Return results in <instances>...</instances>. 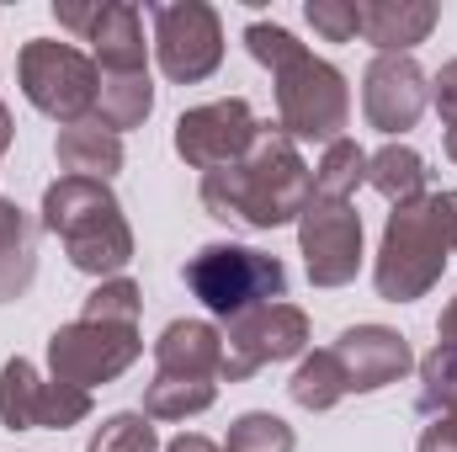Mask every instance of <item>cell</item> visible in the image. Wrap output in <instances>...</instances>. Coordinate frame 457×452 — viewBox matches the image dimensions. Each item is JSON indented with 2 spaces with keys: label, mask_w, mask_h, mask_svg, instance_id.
<instances>
[{
  "label": "cell",
  "mask_w": 457,
  "mask_h": 452,
  "mask_svg": "<svg viewBox=\"0 0 457 452\" xmlns=\"http://www.w3.org/2000/svg\"><path fill=\"white\" fill-rule=\"evenodd\" d=\"M287 394H293V405H303V410H336L345 394V372L341 362H336V351L325 346V351H314V356H303L298 362V372H293V383H287Z\"/></svg>",
  "instance_id": "obj_23"
},
{
  "label": "cell",
  "mask_w": 457,
  "mask_h": 452,
  "mask_svg": "<svg viewBox=\"0 0 457 452\" xmlns=\"http://www.w3.org/2000/svg\"><path fill=\"white\" fill-rule=\"evenodd\" d=\"M154 21V59L165 80L197 86L224 64V21L203 0H176V5H144Z\"/></svg>",
  "instance_id": "obj_8"
},
{
  "label": "cell",
  "mask_w": 457,
  "mask_h": 452,
  "mask_svg": "<svg viewBox=\"0 0 457 452\" xmlns=\"http://www.w3.org/2000/svg\"><path fill=\"white\" fill-rule=\"evenodd\" d=\"M149 113H154L149 70H138V75H102V86H96V122H107L112 133H128Z\"/></svg>",
  "instance_id": "obj_21"
},
{
  "label": "cell",
  "mask_w": 457,
  "mask_h": 452,
  "mask_svg": "<svg viewBox=\"0 0 457 452\" xmlns=\"http://www.w3.org/2000/svg\"><path fill=\"white\" fill-rule=\"evenodd\" d=\"M32 277H37V224L11 197H0V304L21 298Z\"/></svg>",
  "instance_id": "obj_19"
},
{
  "label": "cell",
  "mask_w": 457,
  "mask_h": 452,
  "mask_svg": "<svg viewBox=\"0 0 457 452\" xmlns=\"http://www.w3.org/2000/svg\"><path fill=\"white\" fill-rule=\"evenodd\" d=\"M86 452H160V437H154V421L144 410H117L96 426Z\"/></svg>",
  "instance_id": "obj_27"
},
{
  "label": "cell",
  "mask_w": 457,
  "mask_h": 452,
  "mask_svg": "<svg viewBox=\"0 0 457 452\" xmlns=\"http://www.w3.org/2000/svg\"><path fill=\"white\" fill-rule=\"evenodd\" d=\"M165 452H224L219 442H208V437H197V431H187V437H176Z\"/></svg>",
  "instance_id": "obj_35"
},
{
  "label": "cell",
  "mask_w": 457,
  "mask_h": 452,
  "mask_svg": "<svg viewBox=\"0 0 457 452\" xmlns=\"http://www.w3.org/2000/svg\"><path fill=\"white\" fill-rule=\"evenodd\" d=\"M415 452H457V405L442 410V415H431V426L420 431V448Z\"/></svg>",
  "instance_id": "obj_32"
},
{
  "label": "cell",
  "mask_w": 457,
  "mask_h": 452,
  "mask_svg": "<svg viewBox=\"0 0 457 452\" xmlns=\"http://www.w3.org/2000/svg\"><path fill=\"white\" fill-rule=\"evenodd\" d=\"M245 48H250V59H255V64H266L271 75H277V70H287L298 54H309V48H303L287 27H277V21H250V27H245Z\"/></svg>",
  "instance_id": "obj_29"
},
{
  "label": "cell",
  "mask_w": 457,
  "mask_h": 452,
  "mask_svg": "<svg viewBox=\"0 0 457 452\" xmlns=\"http://www.w3.org/2000/svg\"><path fill=\"white\" fill-rule=\"evenodd\" d=\"M431 102V80L415 64V54H378L361 75V113L378 133H404L415 128Z\"/></svg>",
  "instance_id": "obj_13"
},
{
  "label": "cell",
  "mask_w": 457,
  "mask_h": 452,
  "mask_svg": "<svg viewBox=\"0 0 457 452\" xmlns=\"http://www.w3.org/2000/svg\"><path fill=\"white\" fill-rule=\"evenodd\" d=\"M303 16H309V27H314L325 43H351V38H361V0H309Z\"/></svg>",
  "instance_id": "obj_30"
},
{
  "label": "cell",
  "mask_w": 457,
  "mask_h": 452,
  "mask_svg": "<svg viewBox=\"0 0 457 452\" xmlns=\"http://www.w3.org/2000/svg\"><path fill=\"white\" fill-rule=\"evenodd\" d=\"M271 80H277V128L293 144L298 138H320V144L341 138V128L351 122V91H345V75L330 59L298 54Z\"/></svg>",
  "instance_id": "obj_6"
},
{
  "label": "cell",
  "mask_w": 457,
  "mask_h": 452,
  "mask_svg": "<svg viewBox=\"0 0 457 452\" xmlns=\"http://www.w3.org/2000/svg\"><path fill=\"white\" fill-rule=\"evenodd\" d=\"M330 351H336V362H341L351 394H378V389L399 383V378L415 367L410 340L399 336V331H388V325H351Z\"/></svg>",
  "instance_id": "obj_14"
},
{
  "label": "cell",
  "mask_w": 457,
  "mask_h": 452,
  "mask_svg": "<svg viewBox=\"0 0 457 452\" xmlns=\"http://www.w3.org/2000/svg\"><path fill=\"white\" fill-rule=\"evenodd\" d=\"M187 288L208 314L234 320L255 304L287 298V266L266 250H250V245H203L187 261Z\"/></svg>",
  "instance_id": "obj_4"
},
{
  "label": "cell",
  "mask_w": 457,
  "mask_h": 452,
  "mask_svg": "<svg viewBox=\"0 0 457 452\" xmlns=\"http://www.w3.org/2000/svg\"><path fill=\"white\" fill-rule=\"evenodd\" d=\"M144 356L138 325H117V320H70L48 336V367L54 383H70L80 394H91L96 383L122 378L133 362Z\"/></svg>",
  "instance_id": "obj_7"
},
{
  "label": "cell",
  "mask_w": 457,
  "mask_h": 452,
  "mask_svg": "<svg viewBox=\"0 0 457 452\" xmlns=\"http://www.w3.org/2000/svg\"><path fill=\"white\" fill-rule=\"evenodd\" d=\"M54 16H59V27L91 38V27H96V16H102V0H91V5H54Z\"/></svg>",
  "instance_id": "obj_33"
},
{
  "label": "cell",
  "mask_w": 457,
  "mask_h": 452,
  "mask_svg": "<svg viewBox=\"0 0 457 452\" xmlns=\"http://www.w3.org/2000/svg\"><path fill=\"white\" fill-rule=\"evenodd\" d=\"M367 181V149L356 138H336L325 144V160L314 165V197H330V203H351L356 187Z\"/></svg>",
  "instance_id": "obj_24"
},
{
  "label": "cell",
  "mask_w": 457,
  "mask_h": 452,
  "mask_svg": "<svg viewBox=\"0 0 457 452\" xmlns=\"http://www.w3.org/2000/svg\"><path fill=\"white\" fill-rule=\"evenodd\" d=\"M442 11L431 0H361V38L378 54H410L431 38Z\"/></svg>",
  "instance_id": "obj_17"
},
{
  "label": "cell",
  "mask_w": 457,
  "mask_h": 452,
  "mask_svg": "<svg viewBox=\"0 0 457 452\" xmlns=\"http://www.w3.org/2000/svg\"><path fill=\"white\" fill-rule=\"evenodd\" d=\"M453 197L447 192H426L420 203H404L388 213L383 224V245L372 261V288L388 304H415L426 298L453 255Z\"/></svg>",
  "instance_id": "obj_2"
},
{
  "label": "cell",
  "mask_w": 457,
  "mask_h": 452,
  "mask_svg": "<svg viewBox=\"0 0 457 452\" xmlns=\"http://www.w3.org/2000/svg\"><path fill=\"white\" fill-rule=\"evenodd\" d=\"M91 415V394L43 378L27 356L0 367V426L5 431H64Z\"/></svg>",
  "instance_id": "obj_11"
},
{
  "label": "cell",
  "mask_w": 457,
  "mask_h": 452,
  "mask_svg": "<svg viewBox=\"0 0 457 452\" xmlns=\"http://www.w3.org/2000/svg\"><path fill=\"white\" fill-rule=\"evenodd\" d=\"M415 405H420L426 421L457 405V351L436 346V351L420 356V394H415Z\"/></svg>",
  "instance_id": "obj_26"
},
{
  "label": "cell",
  "mask_w": 457,
  "mask_h": 452,
  "mask_svg": "<svg viewBox=\"0 0 457 452\" xmlns=\"http://www.w3.org/2000/svg\"><path fill=\"white\" fill-rule=\"evenodd\" d=\"M453 197V224H457V192H447ZM453 250H457V234H453Z\"/></svg>",
  "instance_id": "obj_38"
},
{
  "label": "cell",
  "mask_w": 457,
  "mask_h": 452,
  "mask_svg": "<svg viewBox=\"0 0 457 452\" xmlns=\"http://www.w3.org/2000/svg\"><path fill=\"white\" fill-rule=\"evenodd\" d=\"M5 149H11V113H5V102H0V160H5Z\"/></svg>",
  "instance_id": "obj_36"
},
{
  "label": "cell",
  "mask_w": 457,
  "mask_h": 452,
  "mask_svg": "<svg viewBox=\"0 0 457 452\" xmlns=\"http://www.w3.org/2000/svg\"><path fill=\"white\" fill-rule=\"evenodd\" d=\"M154 372L170 378H224V331L208 320H170L154 340Z\"/></svg>",
  "instance_id": "obj_15"
},
{
  "label": "cell",
  "mask_w": 457,
  "mask_h": 452,
  "mask_svg": "<svg viewBox=\"0 0 457 452\" xmlns=\"http://www.w3.org/2000/svg\"><path fill=\"white\" fill-rule=\"evenodd\" d=\"M431 102H436L442 122L457 128V59H447V64L436 70V80H431Z\"/></svg>",
  "instance_id": "obj_31"
},
{
  "label": "cell",
  "mask_w": 457,
  "mask_h": 452,
  "mask_svg": "<svg viewBox=\"0 0 457 452\" xmlns=\"http://www.w3.org/2000/svg\"><path fill=\"white\" fill-rule=\"evenodd\" d=\"M138 309H144V293H138V282H128V277H107V282H96V293L86 298V320H117V325H138Z\"/></svg>",
  "instance_id": "obj_28"
},
{
  "label": "cell",
  "mask_w": 457,
  "mask_h": 452,
  "mask_svg": "<svg viewBox=\"0 0 457 452\" xmlns=\"http://www.w3.org/2000/svg\"><path fill=\"white\" fill-rule=\"evenodd\" d=\"M43 229L59 234L70 266L86 277L107 282V277H122V266L133 261V229H128L122 203L112 197L107 181L59 176L43 192Z\"/></svg>",
  "instance_id": "obj_3"
},
{
  "label": "cell",
  "mask_w": 457,
  "mask_h": 452,
  "mask_svg": "<svg viewBox=\"0 0 457 452\" xmlns=\"http://www.w3.org/2000/svg\"><path fill=\"white\" fill-rule=\"evenodd\" d=\"M213 399H219V383L213 378H170V372H154V383L144 389V415L149 421H187V415H203Z\"/></svg>",
  "instance_id": "obj_22"
},
{
  "label": "cell",
  "mask_w": 457,
  "mask_h": 452,
  "mask_svg": "<svg viewBox=\"0 0 457 452\" xmlns=\"http://www.w3.org/2000/svg\"><path fill=\"white\" fill-rule=\"evenodd\" d=\"M447 160L457 165V128H447Z\"/></svg>",
  "instance_id": "obj_37"
},
{
  "label": "cell",
  "mask_w": 457,
  "mask_h": 452,
  "mask_svg": "<svg viewBox=\"0 0 457 452\" xmlns=\"http://www.w3.org/2000/svg\"><path fill=\"white\" fill-rule=\"evenodd\" d=\"M16 80H21V96L54 122H86L96 117V59L80 54L75 43H54V38H32L16 59Z\"/></svg>",
  "instance_id": "obj_5"
},
{
  "label": "cell",
  "mask_w": 457,
  "mask_h": 452,
  "mask_svg": "<svg viewBox=\"0 0 457 452\" xmlns=\"http://www.w3.org/2000/svg\"><path fill=\"white\" fill-rule=\"evenodd\" d=\"M303 346H309V314L298 304H287V298L255 304V309L224 320V378L245 383L271 362L303 356Z\"/></svg>",
  "instance_id": "obj_9"
},
{
  "label": "cell",
  "mask_w": 457,
  "mask_h": 452,
  "mask_svg": "<svg viewBox=\"0 0 457 452\" xmlns=\"http://www.w3.org/2000/svg\"><path fill=\"white\" fill-rule=\"evenodd\" d=\"M298 250L314 288H345L361 266V213L351 203L309 197L298 213Z\"/></svg>",
  "instance_id": "obj_12"
},
{
  "label": "cell",
  "mask_w": 457,
  "mask_h": 452,
  "mask_svg": "<svg viewBox=\"0 0 457 452\" xmlns=\"http://www.w3.org/2000/svg\"><path fill=\"white\" fill-rule=\"evenodd\" d=\"M426 181H431V171H426V160L410 144H383L378 155H367V187L383 192L394 208L420 203L426 197Z\"/></svg>",
  "instance_id": "obj_20"
},
{
  "label": "cell",
  "mask_w": 457,
  "mask_h": 452,
  "mask_svg": "<svg viewBox=\"0 0 457 452\" xmlns=\"http://www.w3.org/2000/svg\"><path fill=\"white\" fill-rule=\"evenodd\" d=\"M436 336H442V346H447V351H457V298L442 309V320H436Z\"/></svg>",
  "instance_id": "obj_34"
},
{
  "label": "cell",
  "mask_w": 457,
  "mask_h": 452,
  "mask_svg": "<svg viewBox=\"0 0 457 452\" xmlns=\"http://www.w3.org/2000/svg\"><path fill=\"white\" fill-rule=\"evenodd\" d=\"M314 197V171L303 165L298 144L282 128H261L255 149L203 176V208L224 224H245V229H277V224H298V213Z\"/></svg>",
  "instance_id": "obj_1"
},
{
  "label": "cell",
  "mask_w": 457,
  "mask_h": 452,
  "mask_svg": "<svg viewBox=\"0 0 457 452\" xmlns=\"http://www.w3.org/2000/svg\"><path fill=\"white\" fill-rule=\"evenodd\" d=\"M54 155H59L64 176L107 181V176H117V171H122V133H112V128H107V122H96V117H86V122L59 128Z\"/></svg>",
  "instance_id": "obj_18"
},
{
  "label": "cell",
  "mask_w": 457,
  "mask_h": 452,
  "mask_svg": "<svg viewBox=\"0 0 457 452\" xmlns=\"http://www.w3.org/2000/svg\"><path fill=\"white\" fill-rule=\"evenodd\" d=\"M293 448H298L293 426H287L282 415H271V410L239 415V421L228 426V442H224V452H293Z\"/></svg>",
  "instance_id": "obj_25"
},
{
  "label": "cell",
  "mask_w": 457,
  "mask_h": 452,
  "mask_svg": "<svg viewBox=\"0 0 457 452\" xmlns=\"http://www.w3.org/2000/svg\"><path fill=\"white\" fill-rule=\"evenodd\" d=\"M91 59L96 75H138L149 70V43H144V11L128 0H102V16L91 27Z\"/></svg>",
  "instance_id": "obj_16"
},
{
  "label": "cell",
  "mask_w": 457,
  "mask_h": 452,
  "mask_svg": "<svg viewBox=\"0 0 457 452\" xmlns=\"http://www.w3.org/2000/svg\"><path fill=\"white\" fill-rule=\"evenodd\" d=\"M261 117L255 107L245 102V96H224V102H208V107H192V113L176 117V133H170V144H176V155L192 165V171H224V165H239L250 149H255V138H261Z\"/></svg>",
  "instance_id": "obj_10"
}]
</instances>
